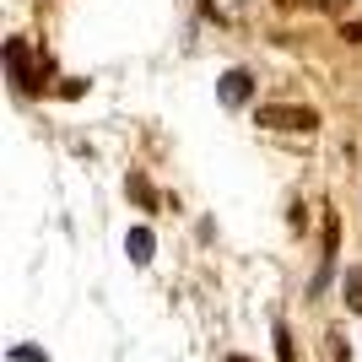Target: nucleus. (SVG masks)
<instances>
[{
	"instance_id": "nucleus-1",
	"label": "nucleus",
	"mask_w": 362,
	"mask_h": 362,
	"mask_svg": "<svg viewBox=\"0 0 362 362\" xmlns=\"http://www.w3.org/2000/svg\"><path fill=\"white\" fill-rule=\"evenodd\" d=\"M259 124H271V130H319V114H314V108L265 103V108H259Z\"/></svg>"
},
{
	"instance_id": "nucleus-2",
	"label": "nucleus",
	"mask_w": 362,
	"mask_h": 362,
	"mask_svg": "<svg viewBox=\"0 0 362 362\" xmlns=\"http://www.w3.org/2000/svg\"><path fill=\"white\" fill-rule=\"evenodd\" d=\"M216 92H222V103H227V108H238V103H249V92H255V76H249V71H227L222 81H216Z\"/></svg>"
},
{
	"instance_id": "nucleus-3",
	"label": "nucleus",
	"mask_w": 362,
	"mask_h": 362,
	"mask_svg": "<svg viewBox=\"0 0 362 362\" xmlns=\"http://www.w3.org/2000/svg\"><path fill=\"white\" fill-rule=\"evenodd\" d=\"M6 71H11L16 92H33V87H38V81L28 76V44H22V38H11V44H6Z\"/></svg>"
},
{
	"instance_id": "nucleus-4",
	"label": "nucleus",
	"mask_w": 362,
	"mask_h": 362,
	"mask_svg": "<svg viewBox=\"0 0 362 362\" xmlns=\"http://www.w3.org/2000/svg\"><path fill=\"white\" fill-rule=\"evenodd\" d=\"M124 249H130V259H136V265H146V259H151V233H146V227H136V233L124 238Z\"/></svg>"
},
{
	"instance_id": "nucleus-5",
	"label": "nucleus",
	"mask_w": 362,
	"mask_h": 362,
	"mask_svg": "<svg viewBox=\"0 0 362 362\" xmlns=\"http://www.w3.org/2000/svg\"><path fill=\"white\" fill-rule=\"evenodd\" d=\"M346 298H351V308L362 314V271H346Z\"/></svg>"
},
{
	"instance_id": "nucleus-6",
	"label": "nucleus",
	"mask_w": 362,
	"mask_h": 362,
	"mask_svg": "<svg viewBox=\"0 0 362 362\" xmlns=\"http://www.w3.org/2000/svg\"><path fill=\"white\" fill-rule=\"evenodd\" d=\"M276 346H281V362H298L292 357V341H287V325H276Z\"/></svg>"
},
{
	"instance_id": "nucleus-7",
	"label": "nucleus",
	"mask_w": 362,
	"mask_h": 362,
	"mask_svg": "<svg viewBox=\"0 0 362 362\" xmlns=\"http://www.w3.org/2000/svg\"><path fill=\"white\" fill-rule=\"evenodd\" d=\"M233 362H243V357H233Z\"/></svg>"
}]
</instances>
